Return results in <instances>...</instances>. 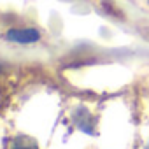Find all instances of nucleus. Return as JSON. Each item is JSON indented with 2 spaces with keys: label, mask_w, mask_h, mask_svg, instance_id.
<instances>
[{
  "label": "nucleus",
  "mask_w": 149,
  "mask_h": 149,
  "mask_svg": "<svg viewBox=\"0 0 149 149\" xmlns=\"http://www.w3.org/2000/svg\"><path fill=\"white\" fill-rule=\"evenodd\" d=\"M13 149H37V144H33V142H32L30 139H26V137H19V139H16Z\"/></svg>",
  "instance_id": "obj_2"
},
{
  "label": "nucleus",
  "mask_w": 149,
  "mask_h": 149,
  "mask_svg": "<svg viewBox=\"0 0 149 149\" xmlns=\"http://www.w3.org/2000/svg\"><path fill=\"white\" fill-rule=\"evenodd\" d=\"M4 39L14 44H33L40 40V32L35 28H11L4 33Z\"/></svg>",
  "instance_id": "obj_1"
}]
</instances>
